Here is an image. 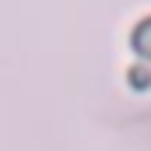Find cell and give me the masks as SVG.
<instances>
[{"label": "cell", "instance_id": "1", "mask_svg": "<svg viewBox=\"0 0 151 151\" xmlns=\"http://www.w3.org/2000/svg\"><path fill=\"white\" fill-rule=\"evenodd\" d=\"M130 42H134V49H137L141 56H148V60H151V18H144V21L134 28Z\"/></svg>", "mask_w": 151, "mask_h": 151}, {"label": "cell", "instance_id": "2", "mask_svg": "<svg viewBox=\"0 0 151 151\" xmlns=\"http://www.w3.org/2000/svg\"><path fill=\"white\" fill-rule=\"evenodd\" d=\"M130 84L134 88H148L151 84V70L148 67H130Z\"/></svg>", "mask_w": 151, "mask_h": 151}]
</instances>
